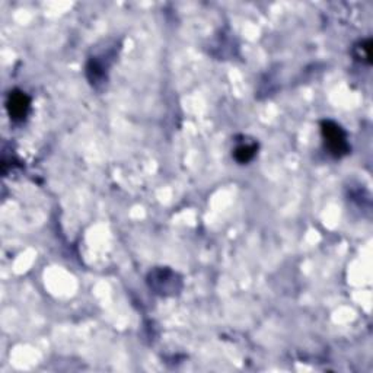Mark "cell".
Instances as JSON below:
<instances>
[{
  "instance_id": "obj_1",
  "label": "cell",
  "mask_w": 373,
  "mask_h": 373,
  "mask_svg": "<svg viewBox=\"0 0 373 373\" xmlns=\"http://www.w3.org/2000/svg\"><path fill=\"white\" fill-rule=\"evenodd\" d=\"M321 134L324 139L326 147L334 158H343L350 152V145L347 142V134L340 124L331 120L321 122Z\"/></svg>"
},
{
  "instance_id": "obj_4",
  "label": "cell",
  "mask_w": 373,
  "mask_h": 373,
  "mask_svg": "<svg viewBox=\"0 0 373 373\" xmlns=\"http://www.w3.org/2000/svg\"><path fill=\"white\" fill-rule=\"evenodd\" d=\"M258 151V143L255 142H242L235 147L233 158L238 164H248L251 162Z\"/></svg>"
},
{
  "instance_id": "obj_3",
  "label": "cell",
  "mask_w": 373,
  "mask_h": 373,
  "mask_svg": "<svg viewBox=\"0 0 373 373\" xmlns=\"http://www.w3.org/2000/svg\"><path fill=\"white\" fill-rule=\"evenodd\" d=\"M31 99L30 96L22 91H12L8 95L6 108L10 118L14 121H22L30 113Z\"/></svg>"
},
{
  "instance_id": "obj_2",
  "label": "cell",
  "mask_w": 373,
  "mask_h": 373,
  "mask_svg": "<svg viewBox=\"0 0 373 373\" xmlns=\"http://www.w3.org/2000/svg\"><path fill=\"white\" fill-rule=\"evenodd\" d=\"M147 283L151 289L160 296H172L181 290V279L175 271L169 268H155L149 273Z\"/></svg>"
},
{
  "instance_id": "obj_5",
  "label": "cell",
  "mask_w": 373,
  "mask_h": 373,
  "mask_svg": "<svg viewBox=\"0 0 373 373\" xmlns=\"http://www.w3.org/2000/svg\"><path fill=\"white\" fill-rule=\"evenodd\" d=\"M354 54L359 60L366 61V63H370L372 61V41L366 40L360 43L356 48H354Z\"/></svg>"
}]
</instances>
